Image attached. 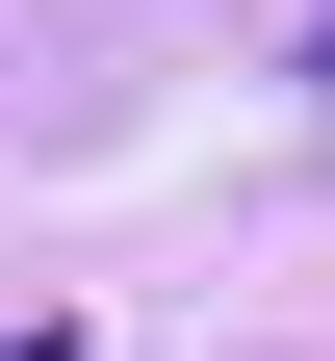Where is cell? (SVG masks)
<instances>
[{"label": "cell", "mask_w": 335, "mask_h": 361, "mask_svg": "<svg viewBox=\"0 0 335 361\" xmlns=\"http://www.w3.org/2000/svg\"><path fill=\"white\" fill-rule=\"evenodd\" d=\"M310 104H335V26H310Z\"/></svg>", "instance_id": "cell-1"}]
</instances>
